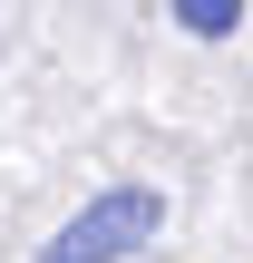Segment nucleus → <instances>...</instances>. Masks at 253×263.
I'll return each instance as SVG.
<instances>
[{
	"mask_svg": "<svg viewBox=\"0 0 253 263\" xmlns=\"http://www.w3.org/2000/svg\"><path fill=\"white\" fill-rule=\"evenodd\" d=\"M156 224H166V195H156V185H107L78 224H59V244L39 263H127Z\"/></svg>",
	"mask_w": 253,
	"mask_h": 263,
	"instance_id": "obj_1",
	"label": "nucleus"
},
{
	"mask_svg": "<svg viewBox=\"0 0 253 263\" xmlns=\"http://www.w3.org/2000/svg\"><path fill=\"white\" fill-rule=\"evenodd\" d=\"M166 10H176L195 39H234V29H244V0H166Z\"/></svg>",
	"mask_w": 253,
	"mask_h": 263,
	"instance_id": "obj_2",
	"label": "nucleus"
}]
</instances>
